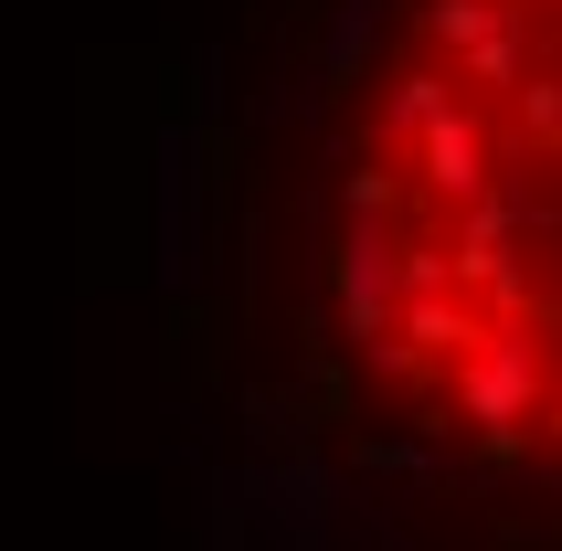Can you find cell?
Returning a JSON list of instances; mask_svg holds the SVG:
<instances>
[{
  "mask_svg": "<svg viewBox=\"0 0 562 551\" xmlns=\"http://www.w3.org/2000/svg\"><path fill=\"white\" fill-rule=\"evenodd\" d=\"M340 318L414 425L562 466V0H414L340 181Z\"/></svg>",
  "mask_w": 562,
  "mask_h": 551,
  "instance_id": "1",
  "label": "cell"
}]
</instances>
